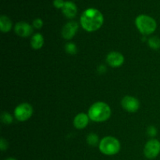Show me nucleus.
<instances>
[{"instance_id": "2eb2a0df", "label": "nucleus", "mask_w": 160, "mask_h": 160, "mask_svg": "<svg viewBox=\"0 0 160 160\" xmlns=\"http://www.w3.org/2000/svg\"><path fill=\"white\" fill-rule=\"evenodd\" d=\"M148 43L150 48H152V49L156 50L160 48V39L156 36L150 38L148 41Z\"/></svg>"}, {"instance_id": "0eeeda50", "label": "nucleus", "mask_w": 160, "mask_h": 160, "mask_svg": "<svg viewBox=\"0 0 160 160\" xmlns=\"http://www.w3.org/2000/svg\"><path fill=\"white\" fill-rule=\"evenodd\" d=\"M122 107L129 112H135L140 107V102L136 98L133 96L123 97L121 101Z\"/></svg>"}, {"instance_id": "4be33fe9", "label": "nucleus", "mask_w": 160, "mask_h": 160, "mask_svg": "<svg viewBox=\"0 0 160 160\" xmlns=\"http://www.w3.org/2000/svg\"><path fill=\"white\" fill-rule=\"evenodd\" d=\"M8 148V143L4 138H1L0 140V148H1L2 151H5V150L7 149Z\"/></svg>"}, {"instance_id": "f257e3e1", "label": "nucleus", "mask_w": 160, "mask_h": 160, "mask_svg": "<svg viewBox=\"0 0 160 160\" xmlns=\"http://www.w3.org/2000/svg\"><path fill=\"white\" fill-rule=\"evenodd\" d=\"M102 13L95 8L85 9L81 16V24L85 31L93 32L99 29L103 24Z\"/></svg>"}, {"instance_id": "7ed1b4c3", "label": "nucleus", "mask_w": 160, "mask_h": 160, "mask_svg": "<svg viewBox=\"0 0 160 160\" xmlns=\"http://www.w3.org/2000/svg\"><path fill=\"white\" fill-rule=\"evenodd\" d=\"M135 25L138 31L145 35L152 34L157 28V23L156 20L145 14H142L136 17Z\"/></svg>"}, {"instance_id": "4468645a", "label": "nucleus", "mask_w": 160, "mask_h": 160, "mask_svg": "<svg viewBox=\"0 0 160 160\" xmlns=\"http://www.w3.org/2000/svg\"><path fill=\"white\" fill-rule=\"evenodd\" d=\"M44 45V38L40 33H37L34 34L31 40V46L34 49L38 50L42 48Z\"/></svg>"}, {"instance_id": "f3484780", "label": "nucleus", "mask_w": 160, "mask_h": 160, "mask_svg": "<svg viewBox=\"0 0 160 160\" xmlns=\"http://www.w3.org/2000/svg\"><path fill=\"white\" fill-rule=\"evenodd\" d=\"M65 50L67 52V53L70 55H74L76 54L77 52H78V48H77L76 45L72 42L70 43H67L65 46Z\"/></svg>"}, {"instance_id": "1a4fd4ad", "label": "nucleus", "mask_w": 160, "mask_h": 160, "mask_svg": "<svg viewBox=\"0 0 160 160\" xmlns=\"http://www.w3.org/2000/svg\"><path fill=\"white\" fill-rule=\"evenodd\" d=\"M106 62L110 67L117 68L123 65L124 62V57L121 53L118 52H111L107 55Z\"/></svg>"}, {"instance_id": "6ab92c4d", "label": "nucleus", "mask_w": 160, "mask_h": 160, "mask_svg": "<svg viewBox=\"0 0 160 160\" xmlns=\"http://www.w3.org/2000/svg\"><path fill=\"white\" fill-rule=\"evenodd\" d=\"M33 26L36 29H40L43 26V21H42V20L41 18H36L33 21Z\"/></svg>"}, {"instance_id": "a211bd4d", "label": "nucleus", "mask_w": 160, "mask_h": 160, "mask_svg": "<svg viewBox=\"0 0 160 160\" xmlns=\"http://www.w3.org/2000/svg\"><path fill=\"white\" fill-rule=\"evenodd\" d=\"M1 120L5 124H10L12 122V117L7 112H3L1 115Z\"/></svg>"}, {"instance_id": "20e7f679", "label": "nucleus", "mask_w": 160, "mask_h": 160, "mask_svg": "<svg viewBox=\"0 0 160 160\" xmlns=\"http://www.w3.org/2000/svg\"><path fill=\"white\" fill-rule=\"evenodd\" d=\"M100 152L106 156H114L120 150V143L118 139L112 136L105 137L98 144Z\"/></svg>"}, {"instance_id": "423d86ee", "label": "nucleus", "mask_w": 160, "mask_h": 160, "mask_svg": "<svg viewBox=\"0 0 160 160\" xmlns=\"http://www.w3.org/2000/svg\"><path fill=\"white\" fill-rule=\"evenodd\" d=\"M160 153V142L157 139L148 141L144 148V154L148 159H152L157 157Z\"/></svg>"}, {"instance_id": "f8f14e48", "label": "nucleus", "mask_w": 160, "mask_h": 160, "mask_svg": "<svg viewBox=\"0 0 160 160\" xmlns=\"http://www.w3.org/2000/svg\"><path fill=\"white\" fill-rule=\"evenodd\" d=\"M89 117L86 113L81 112V113L78 114L75 117L74 120H73V126L77 128V129H84L88 126L89 122Z\"/></svg>"}, {"instance_id": "9d476101", "label": "nucleus", "mask_w": 160, "mask_h": 160, "mask_svg": "<svg viewBox=\"0 0 160 160\" xmlns=\"http://www.w3.org/2000/svg\"><path fill=\"white\" fill-rule=\"evenodd\" d=\"M16 34L22 38H27L31 35L33 33V28L31 25L26 22H19L14 28Z\"/></svg>"}, {"instance_id": "aec40b11", "label": "nucleus", "mask_w": 160, "mask_h": 160, "mask_svg": "<svg viewBox=\"0 0 160 160\" xmlns=\"http://www.w3.org/2000/svg\"><path fill=\"white\" fill-rule=\"evenodd\" d=\"M147 133H148V135L151 136V137H155V136L157 134V129H156L154 126H150L148 128Z\"/></svg>"}, {"instance_id": "5701e85b", "label": "nucleus", "mask_w": 160, "mask_h": 160, "mask_svg": "<svg viewBox=\"0 0 160 160\" xmlns=\"http://www.w3.org/2000/svg\"><path fill=\"white\" fill-rule=\"evenodd\" d=\"M5 160H17V159H15V158H7V159H5Z\"/></svg>"}, {"instance_id": "6e6552de", "label": "nucleus", "mask_w": 160, "mask_h": 160, "mask_svg": "<svg viewBox=\"0 0 160 160\" xmlns=\"http://www.w3.org/2000/svg\"><path fill=\"white\" fill-rule=\"evenodd\" d=\"M78 31V24L77 22L70 21L66 23L62 30V35L67 40H70L74 37Z\"/></svg>"}, {"instance_id": "f03ea898", "label": "nucleus", "mask_w": 160, "mask_h": 160, "mask_svg": "<svg viewBox=\"0 0 160 160\" xmlns=\"http://www.w3.org/2000/svg\"><path fill=\"white\" fill-rule=\"evenodd\" d=\"M88 115L92 121L104 122L110 117L111 109L106 103L98 102L91 106Z\"/></svg>"}, {"instance_id": "412c9836", "label": "nucleus", "mask_w": 160, "mask_h": 160, "mask_svg": "<svg viewBox=\"0 0 160 160\" xmlns=\"http://www.w3.org/2000/svg\"><path fill=\"white\" fill-rule=\"evenodd\" d=\"M64 4H65V2L63 0H54L53 1V5L57 9H62Z\"/></svg>"}, {"instance_id": "39448f33", "label": "nucleus", "mask_w": 160, "mask_h": 160, "mask_svg": "<svg viewBox=\"0 0 160 160\" xmlns=\"http://www.w3.org/2000/svg\"><path fill=\"white\" fill-rule=\"evenodd\" d=\"M33 114V108L28 103H21L16 107L14 116L19 121H26Z\"/></svg>"}, {"instance_id": "dca6fc26", "label": "nucleus", "mask_w": 160, "mask_h": 160, "mask_svg": "<svg viewBox=\"0 0 160 160\" xmlns=\"http://www.w3.org/2000/svg\"><path fill=\"white\" fill-rule=\"evenodd\" d=\"M98 141H99L98 140V137L96 134L92 133V134L88 135L87 142L88 145H92V146H95V145H98Z\"/></svg>"}, {"instance_id": "9b49d317", "label": "nucleus", "mask_w": 160, "mask_h": 160, "mask_svg": "<svg viewBox=\"0 0 160 160\" xmlns=\"http://www.w3.org/2000/svg\"><path fill=\"white\" fill-rule=\"evenodd\" d=\"M62 12L66 17L69 19H72L77 15L78 8H77V6L73 2L67 1L65 2V4L62 7Z\"/></svg>"}, {"instance_id": "ddd939ff", "label": "nucleus", "mask_w": 160, "mask_h": 160, "mask_svg": "<svg viewBox=\"0 0 160 160\" xmlns=\"http://www.w3.org/2000/svg\"><path fill=\"white\" fill-rule=\"evenodd\" d=\"M12 20L6 16L2 15L0 17V28H1L2 32L7 33L11 31L12 29Z\"/></svg>"}]
</instances>
